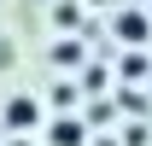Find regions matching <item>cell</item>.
I'll return each mask as SVG.
<instances>
[{
    "label": "cell",
    "instance_id": "1",
    "mask_svg": "<svg viewBox=\"0 0 152 146\" xmlns=\"http://www.w3.org/2000/svg\"><path fill=\"white\" fill-rule=\"evenodd\" d=\"M0 123L12 128V140H29V128H41V99L35 93H12L6 111H0Z\"/></svg>",
    "mask_w": 152,
    "mask_h": 146
},
{
    "label": "cell",
    "instance_id": "2",
    "mask_svg": "<svg viewBox=\"0 0 152 146\" xmlns=\"http://www.w3.org/2000/svg\"><path fill=\"white\" fill-rule=\"evenodd\" d=\"M111 35L123 41V47H140V41H152V18H146V12H134V6H117Z\"/></svg>",
    "mask_w": 152,
    "mask_h": 146
},
{
    "label": "cell",
    "instance_id": "3",
    "mask_svg": "<svg viewBox=\"0 0 152 146\" xmlns=\"http://www.w3.org/2000/svg\"><path fill=\"white\" fill-rule=\"evenodd\" d=\"M47 146H88V117H53L47 123Z\"/></svg>",
    "mask_w": 152,
    "mask_h": 146
},
{
    "label": "cell",
    "instance_id": "4",
    "mask_svg": "<svg viewBox=\"0 0 152 146\" xmlns=\"http://www.w3.org/2000/svg\"><path fill=\"white\" fill-rule=\"evenodd\" d=\"M53 64H58V70H82V64H88L82 35H58V41H53Z\"/></svg>",
    "mask_w": 152,
    "mask_h": 146
},
{
    "label": "cell",
    "instance_id": "5",
    "mask_svg": "<svg viewBox=\"0 0 152 146\" xmlns=\"http://www.w3.org/2000/svg\"><path fill=\"white\" fill-rule=\"evenodd\" d=\"M76 99H82V88H70V82H58V88H53V105L64 111V117L76 111Z\"/></svg>",
    "mask_w": 152,
    "mask_h": 146
},
{
    "label": "cell",
    "instance_id": "6",
    "mask_svg": "<svg viewBox=\"0 0 152 146\" xmlns=\"http://www.w3.org/2000/svg\"><path fill=\"white\" fill-rule=\"evenodd\" d=\"M53 18H58V29H70V23L82 29V6H76V0H58V12H53Z\"/></svg>",
    "mask_w": 152,
    "mask_h": 146
},
{
    "label": "cell",
    "instance_id": "7",
    "mask_svg": "<svg viewBox=\"0 0 152 146\" xmlns=\"http://www.w3.org/2000/svg\"><path fill=\"white\" fill-rule=\"evenodd\" d=\"M117 111H134V117H140V111H146V93H134V88H117Z\"/></svg>",
    "mask_w": 152,
    "mask_h": 146
},
{
    "label": "cell",
    "instance_id": "8",
    "mask_svg": "<svg viewBox=\"0 0 152 146\" xmlns=\"http://www.w3.org/2000/svg\"><path fill=\"white\" fill-rule=\"evenodd\" d=\"M140 76H152V64L140 53H129V58H123V82H140Z\"/></svg>",
    "mask_w": 152,
    "mask_h": 146
},
{
    "label": "cell",
    "instance_id": "9",
    "mask_svg": "<svg viewBox=\"0 0 152 146\" xmlns=\"http://www.w3.org/2000/svg\"><path fill=\"white\" fill-rule=\"evenodd\" d=\"M76 88H82V93H99V88H105V70H99V64H88V70H82V82H76Z\"/></svg>",
    "mask_w": 152,
    "mask_h": 146
},
{
    "label": "cell",
    "instance_id": "10",
    "mask_svg": "<svg viewBox=\"0 0 152 146\" xmlns=\"http://www.w3.org/2000/svg\"><path fill=\"white\" fill-rule=\"evenodd\" d=\"M6 146H35V140H6Z\"/></svg>",
    "mask_w": 152,
    "mask_h": 146
},
{
    "label": "cell",
    "instance_id": "11",
    "mask_svg": "<svg viewBox=\"0 0 152 146\" xmlns=\"http://www.w3.org/2000/svg\"><path fill=\"white\" fill-rule=\"evenodd\" d=\"M94 146H117V140H94Z\"/></svg>",
    "mask_w": 152,
    "mask_h": 146
}]
</instances>
